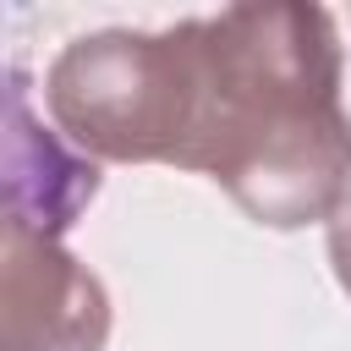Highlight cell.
Wrapping results in <instances>:
<instances>
[{
    "mask_svg": "<svg viewBox=\"0 0 351 351\" xmlns=\"http://www.w3.org/2000/svg\"><path fill=\"white\" fill-rule=\"evenodd\" d=\"M208 104L197 176L269 230L329 219L351 192V115L340 104V33L324 5L247 0L203 16Z\"/></svg>",
    "mask_w": 351,
    "mask_h": 351,
    "instance_id": "1",
    "label": "cell"
},
{
    "mask_svg": "<svg viewBox=\"0 0 351 351\" xmlns=\"http://www.w3.org/2000/svg\"><path fill=\"white\" fill-rule=\"evenodd\" d=\"M49 115L60 132L115 165H197L208 60L203 16L159 33L104 27L71 38L44 77Z\"/></svg>",
    "mask_w": 351,
    "mask_h": 351,
    "instance_id": "2",
    "label": "cell"
},
{
    "mask_svg": "<svg viewBox=\"0 0 351 351\" xmlns=\"http://www.w3.org/2000/svg\"><path fill=\"white\" fill-rule=\"evenodd\" d=\"M104 280L55 241L0 208V351H104Z\"/></svg>",
    "mask_w": 351,
    "mask_h": 351,
    "instance_id": "3",
    "label": "cell"
},
{
    "mask_svg": "<svg viewBox=\"0 0 351 351\" xmlns=\"http://www.w3.org/2000/svg\"><path fill=\"white\" fill-rule=\"evenodd\" d=\"M324 225H329V269H335L340 291L351 296V192L335 203V214H329Z\"/></svg>",
    "mask_w": 351,
    "mask_h": 351,
    "instance_id": "4",
    "label": "cell"
}]
</instances>
